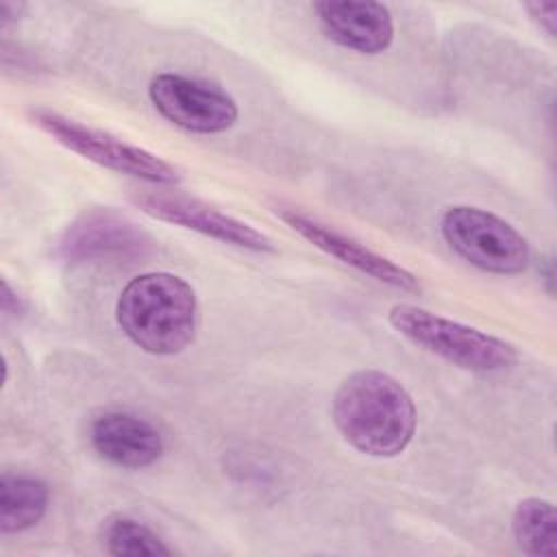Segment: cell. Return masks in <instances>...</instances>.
Here are the masks:
<instances>
[{"label": "cell", "instance_id": "obj_1", "mask_svg": "<svg viewBox=\"0 0 557 557\" xmlns=\"http://www.w3.org/2000/svg\"><path fill=\"white\" fill-rule=\"evenodd\" d=\"M333 422L342 437L370 457L400 455L416 433L409 392L381 370H359L333 396Z\"/></svg>", "mask_w": 557, "mask_h": 557}, {"label": "cell", "instance_id": "obj_2", "mask_svg": "<svg viewBox=\"0 0 557 557\" xmlns=\"http://www.w3.org/2000/svg\"><path fill=\"white\" fill-rule=\"evenodd\" d=\"M115 315L135 346L165 357L191 344L198 326V300L185 278L170 272H148L126 283Z\"/></svg>", "mask_w": 557, "mask_h": 557}, {"label": "cell", "instance_id": "obj_3", "mask_svg": "<svg viewBox=\"0 0 557 557\" xmlns=\"http://www.w3.org/2000/svg\"><path fill=\"white\" fill-rule=\"evenodd\" d=\"M389 324L416 346L472 372H496L513 366L516 348L474 326L448 320L416 305H394Z\"/></svg>", "mask_w": 557, "mask_h": 557}, {"label": "cell", "instance_id": "obj_4", "mask_svg": "<svg viewBox=\"0 0 557 557\" xmlns=\"http://www.w3.org/2000/svg\"><path fill=\"white\" fill-rule=\"evenodd\" d=\"M446 244L468 263L492 274H518L531 261L529 242L492 211L457 205L442 215Z\"/></svg>", "mask_w": 557, "mask_h": 557}, {"label": "cell", "instance_id": "obj_5", "mask_svg": "<svg viewBox=\"0 0 557 557\" xmlns=\"http://www.w3.org/2000/svg\"><path fill=\"white\" fill-rule=\"evenodd\" d=\"M30 117L44 133L54 137L61 146L102 168L131 174L154 185H174L181 181V174L174 165L109 133L89 128L50 109H35L30 111Z\"/></svg>", "mask_w": 557, "mask_h": 557}, {"label": "cell", "instance_id": "obj_6", "mask_svg": "<svg viewBox=\"0 0 557 557\" xmlns=\"http://www.w3.org/2000/svg\"><path fill=\"white\" fill-rule=\"evenodd\" d=\"M150 102L172 124L200 135L228 131L237 122V102L220 85L174 72L150 81Z\"/></svg>", "mask_w": 557, "mask_h": 557}, {"label": "cell", "instance_id": "obj_7", "mask_svg": "<svg viewBox=\"0 0 557 557\" xmlns=\"http://www.w3.org/2000/svg\"><path fill=\"white\" fill-rule=\"evenodd\" d=\"M133 200L148 215L196 231L211 239H218L237 248L255 250V252L274 250L270 237H265L261 231L213 207H207L200 200L170 194V191H141V194H135Z\"/></svg>", "mask_w": 557, "mask_h": 557}, {"label": "cell", "instance_id": "obj_8", "mask_svg": "<svg viewBox=\"0 0 557 557\" xmlns=\"http://www.w3.org/2000/svg\"><path fill=\"white\" fill-rule=\"evenodd\" d=\"M285 224H289L300 237L311 242L322 252L339 259L342 263L355 268L357 272L372 276L385 285H392L403 292H420V281L409 270L400 268L398 263L389 261L387 257L370 250L368 246L329 228L326 224L298 213L296 209H281L276 211Z\"/></svg>", "mask_w": 557, "mask_h": 557}, {"label": "cell", "instance_id": "obj_9", "mask_svg": "<svg viewBox=\"0 0 557 557\" xmlns=\"http://www.w3.org/2000/svg\"><path fill=\"white\" fill-rule=\"evenodd\" d=\"M322 33L342 48L379 54L392 46L394 20L381 2H350V0H324L315 2Z\"/></svg>", "mask_w": 557, "mask_h": 557}, {"label": "cell", "instance_id": "obj_10", "mask_svg": "<svg viewBox=\"0 0 557 557\" xmlns=\"http://www.w3.org/2000/svg\"><path fill=\"white\" fill-rule=\"evenodd\" d=\"M94 450L113 466L139 470L163 455L161 433L144 418L124 411H107L89 426Z\"/></svg>", "mask_w": 557, "mask_h": 557}, {"label": "cell", "instance_id": "obj_11", "mask_svg": "<svg viewBox=\"0 0 557 557\" xmlns=\"http://www.w3.org/2000/svg\"><path fill=\"white\" fill-rule=\"evenodd\" d=\"M144 235L111 213H91L76 222L63 242L67 259H94L137 252Z\"/></svg>", "mask_w": 557, "mask_h": 557}, {"label": "cell", "instance_id": "obj_12", "mask_svg": "<svg viewBox=\"0 0 557 557\" xmlns=\"http://www.w3.org/2000/svg\"><path fill=\"white\" fill-rule=\"evenodd\" d=\"M50 492L44 481L26 474L0 479V531L20 533L35 527L48 509Z\"/></svg>", "mask_w": 557, "mask_h": 557}, {"label": "cell", "instance_id": "obj_13", "mask_svg": "<svg viewBox=\"0 0 557 557\" xmlns=\"http://www.w3.org/2000/svg\"><path fill=\"white\" fill-rule=\"evenodd\" d=\"M516 544L527 555H555L557 550V513L550 500L531 496L516 505L511 516Z\"/></svg>", "mask_w": 557, "mask_h": 557}, {"label": "cell", "instance_id": "obj_14", "mask_svg": "<svg viewBox=\"0 0 557 557\" xmlns=\"http://www.w3.org/2000/svg\"><path fill=\"white\" fill-rule=\"evenodd\" d=\"M102 540H104L107 553L117 557L172 555V548L165 546L163 540L152 529L126 516L109 518L102 529Z\"/></svg>", "mask_w": 557, "mask_h": 557}, {"label": "cell", "instance_id": "obj_15", "mask_svg": "<svg viewBox=\"0 0 557 557\" xmlns=\"http://www.w3.org/2000/svg\"><path fill=\"white\" fill-rule=\"evenodd\" d=\"M524 9L529 15L553 37L557 28V2H527Z\"/></svg>", "mask_w": 557, "mask_h": 557}, {"label": "cell", "instance_id": "obj_16", "mask_svg": "<svg viewBox=\"0 0 557 557\" xmlns=\"http://www.w3.org/2000/svg\"><path fill=\"white\" fill-rule=\"evenodd\" d=\"M26 11L24 2H15V0H0V26L7 28L11 24H15Z\"/></svg>", "mask_w": 557, "mask_h": 557}]
</instances>
